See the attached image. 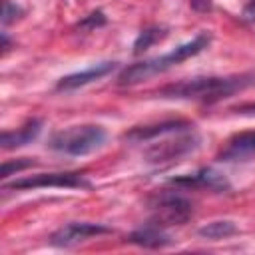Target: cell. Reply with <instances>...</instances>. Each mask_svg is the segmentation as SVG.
Masks as SVG:
<instances>
[{
  "instance_id": "9c48e42d",
  "label": "cell",
  "mask_w": 255,
  "mask_h": 255,
  "mask_svg": "<svg viewBox=\"0 0 255 255\" xmlns=\"http://www.w3.org/2000/svg\"><path fill=\"white\" fill-rule=\"evenodd\" d=\"M116 68V62H100V64H94L82 72H76V74H68L64 78H60V82L56 84L58 90H76L80 86H86V84H92L104 76H108L112 70Z\"/></svg>"
},
{
  "instance_id": "ac0fdd59",
  "label": "cell",
  "mask_w": 255,
  "mask_h": 255,
  "mask_svg": "<svg viewBox=\"0 0 255 255\" xmlns=\"http://www.w3.org/2000/svg\"><path fill=\"white\" fill-rule=\"evenodd\" d=\"M106 24V16H104V12H100V10H96V12H92L90 16H86L80 24H78V28H84V30H94V28H100V26H104Z\"/></svg>"
},
{
  "instance_id": "7c38bea8",
  "label": "cell",
  "mask_w": 255,
  "mask_h": 255,
  "mask_svg": "<svg viewBox=\"0 0 255 255\" xmlns=\"http://www.w3.org/2000/svg\"><path fill=\"white\" fill-rule=\"evenodd\" d=\"M128 241L133 243V245H139V247H147V249H159V247H165V245L171 243L169 235L161 227H157L153 223H149L147 227H141V229H135L133 233H129Z\"/></svg>"
},
{
  "instance_id": "ba28073f",
  "label": "cell",
  "mask_w": 255,
  "mask_h": 255,
  "mask_svg": "<svg viewBox=\"0 0 255 255\" xmlns=\"http://www.w3.org/2000/svg\"><path fill=\"white\" fill-rule=\"evenodd\" d=\"M193 128L191 122L187 120H163V122H155V124H145V126H135L129 131L124 133V139L128 141H147L153 139L157 135H165V133H173V131H185Z\"/></svg>"
},
{
  "instance_id": "6da1fadb",
  "label": "cell",
  "mask_w": 255,
  "mask_h": 255,
  "mask_svg": "<svg viewBox=\"0 0 255 255\" xmlns=\"http://www.w3.org/2000/svg\"><path fill=\"white\" fill-rule=\"evenodd\" d=\"M255 84V74H239V76H203L191 78L175 84H167L159 88L155 94L157 98L167 100H207L215 102L227 98L235 92L245 90L247 86Z\"/></svg>"
},
{
  "instance_id": "5bb4252c",
  "label": "cell",
  "mask_w": 255,
  "mask_h": 255,
  "mask_svg": "<svg viewBox=\"0 0 255 255\" xmlns=\"http://www.w3.org/2000/svg\"><path fill=\"white\" fill-rule=\"evenodd\" d=\"M201 237L205 239H223V237H229V235H235L237 233V225L229 219H217V221H211L203 227H199L197 231Z\"/></svg>"
},
{
  "instance_id": "e0dca14e",
  "label": "cell",
  "mask_w": 255,
  "mask_h": 255,
  "mask_svg": "<svg viewBox=\"0 0 255 255\" xmlns=\"http://www.w3.org/2000/svg\"><path fill=\"white\" fill-rule=\"evenodd\" d=\"M22 14H24V10L18 4H12L10 0H4L2 2V24L4 26L10 24V22H14V20H18Z\"/></svg>"
},
{
  "instance_id": "5b68a950",
  "label": "cell",
  "mask_w": 255,
  "mask_h": 255,
  "mask_svg": "<svg viewBox=\"0 0 255 255\" xmlns=\"http://www.w3.org/2000/svg\"><path fill=\"white\" fill-rule=\"evenodd\" d=\"M4 189H36V187H72V189H90L92 183L82 173H38L4 183Z\"/></svg>"
},
{
  "instance_id": "8fae6325",
  "label": "cell",
  "mask_w": 255,
  "mask_h": 255,
  "mask_svg": "<svg viewBox=\"0 0 255 255\" xmlns=\"http://www.w3.org/2000/svg\"><path fill=\"white\" fill-rule=\"evenodd\" d=\"M255 153V131H243L233 135L227 141V147L219 153V159L231 161V159H243Z\"/></svg>"
},
{
  "instance_id": "d6986e66",
  "label": "cell",
  "mask_w": 255,
  "mask_h": 255,
  "mask_svg": "<svg viewBox=\"0 0 255 255\" xmlns=\"http://www.w3.org/2000/svg\"><path fill=\"white\" fill-rule=\"evenodd\" d=\"M235 114H241V116H255V102H247V104H239L235 108H231Z\"/></svg>"
},
{
  "instance_id": "44dd1931",
  "label": "cell",
  "mask_w": 255,
  "mask_h": 255,
  "mask_svg": "<svg viewBox=\"0 0 255 255\" xmlns=\"http://www.w3.org/2000/svg\"><path fill=\"white\" fill-rule=\"evenodd\" d=\"M191 8L197 12H207L211 10V0H191Z\"/></svg>"
},
{
  "instance_id": "3957f363",
  "label": "cell",
  "mask_w": 255,
  "mask_h": 255,
  "mask_svg": "<svg viewBox=\"0 0 255 255\" xmlns=\"http://www.w3.org/2000/svg\"><path fill=\"white\" fill-rule=\"evenodd\" d=\"M106 141V129L102 126H72L52 133L48 147L68 155H88L100 149Z\"/></svg>"
},
{
  "instance_id": "277c9868",
  "label": "cell",
  "mask_w": 255,
  "mask_h": 255,
  "mask_svg": "<svg viewBox=\"0 0 255 255\" xmlns=\"http://www.w3.org/2000/svg\"><path fill=\"white\" fill-rule=\"evenodd\" d=\"M153 211V225H181L193 215V205L189 199L175 193H161L149 203Z\"/></svg>"
},
{
  "instance_id": "7a4b0ae2",
  "label": "cell",
  "mask_w": 255,
  "mask_h": 255,
  "mask_svg": "<svg viewBox=\"0 0 255 255\" xmlns=\"http://www.w3.org/2000/svg\"><path fill=\"white\" fill-rule=\"evenodd\" d=\"M209 40H211L209 34L207 32H201L193 40L177 46L175 50H171V52H167L163 56H157V58H149V60L131 64L126 70H122V74L118 76V84L120 86H133V84H139V82L147 80L149 76H155L159 72H165V70L181 64V62H185L187 58L199 54L203 48H207Z\"/></svg>"
},
{
  "instance_id": "7402d4cb",
  "label": "cell",
  "mask_w": 255,
  "mask_h": 255,
  "mask_svg": "<svg viewBox=\"0 0 255 255\" xmlns=\"http://www.w3.org/2000/svg\"><path fill=\"white\" fill-rule=\"evenodd\" d=\"M8 50H10V40L6 34H2V54H6Z\"/></svg>"
},
{
  "instance_id": "8992f818",
  "label": "cell",
  "mask_w": 255,
  "mask_h": 255,
  "mask_svg": "<svg viewBox=\"0 0 255 255\" xmlns=\"http://www.w3.org/2000/svg\"><path fill=\"white\" fill-rule=\"evenodd\" d=\"M199 141H201L199 135L187 133V135H179V137L169 139V141L155 143V145H151V147L145 151V161H149V163L177 161V159H181L183 155H187V153H191L193 149H197V147H199Z\"/></svg>"
},
{
  "instance_id": "52a82bcc",
  "label": "cell",
  "mask_w": 255,
  "mask_h": 255,
  "mask_svg": "<svg viewBox=\"0 0 255 255\" xmlns=\"http://www.w3.org/2000/svg\"><path fill=\"white\" fill-rule=\"evenodd\" d=\"M104 233H112L110 227L102 225V223H78V221H72L68 225H64L62 229H58L56 233H52L50 237V243L56 245V247H70V245H76L88 237H94V235H104Z\"/></svg>"
},
{
  "instance_id": "2e32d148",
  "label": "cell",
  "mask_w": 255,
  "mask_h": 255,
  "mask_svg": "<svg viewBox=\"0 0 255 255\" xmlns=\"http://www.w3.org/2000/svg\"><path fill=\"white\" fill-rule=\"evenodd\" d=\"M32 165H36V161H34V159H28V157L14 159V161H4V163H2V177H8V175L18 173V171H22V169H28V167H32Z\"/></svg>"
},
{
  "instance_id": "30bf717a",
  "label": "cell",
  "mask_w": 255,
  "mask_h": 255,
  "mask_svg": "<svg viewBox=\"0 0 255 255\" xmlns=\"http://www.w3.org/2000/svg\"><path fill=\"white\" fill-rule=\"evenodd\" d=\"M171 181L177 183V185H185V187H207V189H213V191H227L231 187L229 181L225 179V175L219 173V171H215V169H211V167L199 169L193 175L175 177Z\"/></svg>"
},
{
  "instance_id": "4fadbf2b",
  "label": "cell",
  "mask_w": 255,
  "mask_h": 255,
  "mask_svg": "<svg viewBox=\"0 0 255 255\" xmlns=\"http://www.w3.org/2000/svg\"><path fill=\"white\" fill-rule=\"evenodd\" d=\"M42 129V122L40 120H30L26 122L22 128H18L16 131H2L0 135V145L4 149H14V147H22L26 143H30Z\"/></svg>"
},
{
  "instance_id": "ffe728a7",
  "label": "cell",
  "mask_w": 255,
  "mask_h": 255,
  "mask_svg": "<svg viewBox=\"0 0 255 255\" xmlns=\"http://www.w3.org/2000/svg\"><path fill=\"white\" fill-rule=\"evenodd\" d=\"M241 18H243L245 22H255V0H251V2H249V4L243 8Z\"/></svg>"
},
{
  "instance_id": "9a60e30c",
  "label": "cell",
  "mask_w": 255,
  "mask_h": 255,
  "mask_svg": "<svg viewBox=\"0 0 255 255\" xmlns=\"http://www.w3.org/2000/svg\"><path fill=\"white\" fill-rule=\"evenodd\" d=\"M167 36V28H161V26H151V28H145L139 32V36L135 38L133 42V54H141L145 52L147 48H151L155 42L163 40Z\"/></svg>"
}]
</instances>
